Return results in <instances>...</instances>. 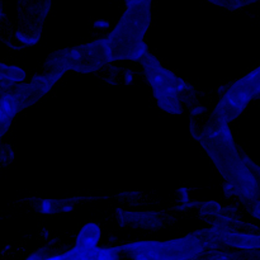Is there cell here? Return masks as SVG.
Returning a JSON list of instances; mask_svg holds the SVG:
<instances>
[{
	"label": "cell",
	"instance_id": "cell-1",
	"mask_svg": "<svg viewBox=\"0 0 260 260\" xmlns=\"http://www.w3.org/2000/svg\"><path fill=\"white\" fill-rule=\"evenodd\" d=\"M258 90V78L256 75L254 78H246L244 80L239 81L236 85L230 88L221 102V108L218 107L217 119L222 122H229L234 117L241 113L248 102L250 101L253 93Z\"/></svg>",
	"mask_w": 260,
	"mask_h": 260
},
{
	"label": "cell",
	"instance_id": "cell-2",
	"mask_svg": "<svg viewBox=\"0 0 260 260\" xmlns=\"http://www.w3.org/2000/svg\"><path fill=\"white\" fill-rule=\"evenodd\" d=\"M18 73H20L17 68H10V66H5V65H0V83L3 85H9L10 83H14L15 80H18ZM2 85V88L4 86Z\"/></svg>",
	"mask_w": 260,
	"mask_h": 260
},
{
	"label": "cell",
	"instance_id": "cell-3",
	"mask_svg": "<svg viewBox=\"0 0 260 260\" xmlns=\"http://www.w3.org/2000/svg\"><path fill=\"white\" fill-rule=\"evenodd\" d=\"M2 15H3V12H2V7H0V18H2Z\"/></svg>",
	"mask_w": 260,
	"mask_h": 260
}]
</instances>
